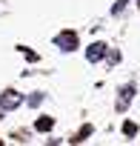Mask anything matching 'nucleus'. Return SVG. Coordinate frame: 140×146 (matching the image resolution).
<instances>
[{"label": "nucleus", "instance_id": "f257e3e1", "mask_svg": "<svg viewBox=\"0 0 140 146\" xmlns=\"http://www.w3.org/2000/svg\"><path fill=\"white\" fill-rule=\"evenodd\" d=\"M23 100H26V98H23L20 92L9 89V92H3V95H0V109H3V112H12V109H17Z\"/></svg>", "mask_w": 140, "mask_h": 146}, {"label": "nucleus", "instance_id": "f03ea898", "mask_svg": "<svg viewBox=\"0 0 140 146\" xmlns=\"http://www.w3.org/2000/svg\"><path fill=\"white\" fill-rule=\"evenodd\" d=\"M54 46H60V52H75L77 49V35L75 32H60L54 37Z\"/></svg>", "mask_w": 140, "mask_h": 146}, {"label": "nucleus", "instance_id": "7ed1b4c3", "mask_svg": "<svg viewBox=\"0 0 140 146\" xmlns=\"http://www.w3.org/2000/svg\"><path fill=\"white\" fill-rule=\"evenodd\" d=\"M131 98H134V83H126L120 89V98H117V112H126L129 103H131Z\"/></svg>", "mask_w": 140, "mask_h": 146}, {"label": "nucleus", "instance_id": "20e7f679", "mask_svg": "<svg viewBox=\"0 0 140 146\" xmlns=\"http://www.w3.org/2000/svg\"><path fill=\"white\" fill-rule=\"evenodd\" d=\"M103 54H106V43H92V46L86 49V60H89V63L103 60Z\"/></svg>", "mask_w": 140, "mask_h": 146}, {"label": "nucleus", "instance_id": "39448f33", "mask_svg": "<svg viewBox=\"0 0 140 146\" xmlns=\"http://www.w3.org/2000/svg\"><path fill=\"white\" fill-rule=\"evenodd\" d=\"M34 126H37V132H49V129L54 126V120H52V117H40Z\"/></svg>", "mask_w": 140, "mask_h": 146}, {"label": "nucleus", "instance_id": "423d86ee", "mask_svg": "<svg viewBox=\"0 0 140 146\" xmlns=\"http://www.w3.org/2000/svg\"><path fill=\"white\" fill-rule=\"evenodd\" d=\"M26 103L29 106H37V103H43V95H32V98H26Z\"/></svg>", "mask_w": 140, "mask_h": 146}, {"label": "nucleus", "instance_id": "0eeeda50", "mask_svg": "<svg viewBox=\"0 0 140 146\" xmlns=\"http://www.w3.org/2000/svg\"><path fill=\"white\" fill-rule=\"evenodd\" d=\"M137 3H140V0H137Z\"/></svg>", "mask_w": 140, "mask_h": 146}]
</instances>
